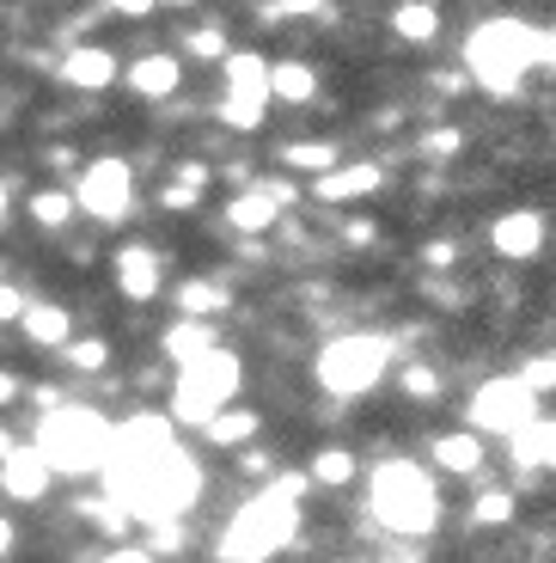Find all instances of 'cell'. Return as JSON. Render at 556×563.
<instances>
[{
    "instance_id": "cell-1",
    "label": "cell",
    "mask_w": 556,
    "mask_h": 563,
    "mask_svg": "<svg viewBox=\"0 0 556 563\" xmlns=\"http://www.w3.org/2000/svg\"><path fill=\"white\" fill-rule=\"evenodd\" d=\"M98 478H104V496L141 527L184 521L202 503V460L178 441L171 410H135L129 422H116L111 460Z\"/></svg>"
},
{
    "instance_id": "cell-2",
    "label": "cell",
    "mask_w": 556,
    "mask_h": 563,
    "mask_svg": "<svg viewBox=\"0 0 556 563\" xmlns=\"http://www.w3.org/2000/svg\"><path fill=\"white\" fill-rule=\"evenodd\" d=\"M307 490H312L307 472H276V478H269L264 490L226 521L214 558L221 563H269V558H281V551L293 545V533H300V503H307Z\"/></svg>"
},
{
    "instance_id": "cell-3",
    "label": "cell",
    "mask_w": 556,
    "mask_h": 563,
    "mask_svg": "<svg viewBox=\"0 0 556 563\" xmlns=\"http://www.w3.org/2000/svg\"><path fill=\"white\" fill-rule=\"evenodd\" d=\"M532 68H544V31L526 19H483L465 37V74L471 86H483L489 99H514L520 86L532 80Z\"/></svg>"
},
{
    "instance_id": "cell-4",
    "label": "cell",
    "mask_w": 556,
    "mask_h": 563,
    "mask_svg": "<svg viewBox=\"0 0 556 563\" xmlns=\"http://www.w3.org/2000/svg\"><path fill=\"white\" fill-rule=\"evenodd\" d=\"M367 515L391 539H429L441 527V484L416 460H386L367 478Z\"/></svg>"
},
{
    "instance_id": "cell-5",
    "label": "cell",
    "mask_w": 556,
    "mask_h": 563,
    "mask_svg": "<svg viewBox=\"0 0 556 563\" xmlns=\"http://www.w3.org/2000/svg\"><path fill=\"white\" fill-rule=\"evenodd\" d=\"M111 441H116V422L104 417V410L62 398V405L43 410L37 441H31V448L49 460V472H56V478H80V472H104Z\"/></svg>"
},
{
    "instance_id": "cell-6",
    "label": "cell",
    "mask_w": 556,
    "mask_h": 563,
    "mask_svg": "<svg viewBox=\"0 0 556 563\" xmlns=\"http://www.w3.org/2000/svg\"><path fill=\"white\" fill-rule=\"evenodd\" d=\"M238 386H245V362H238L233 350H221V343H214L209 355H196V362L178 367V386H171V405L166 410H171V422L209 429V422L238 398Z\"/></svg>"
},
{
    "instance_id": "cell-7",
    "label": "cell",
    "mask_w": 556,
    "mask_h": 563,
    "mask_svg": "<svg viewBox=\"0 0 556 563\" xmlns=\"http://www.w3.org/2000/svg\"><path fill=\"white\" fill-rule=\"evenodd\" d=\"M391 362H398L391 338H379V331H343V338H331L319 350L312 374H319V386L331 398H367V393H379Z\"/></svg>"
},
{
    "instance_id": "cell-8",
    "label": "cell",
    "mask_w": 556,
    "mask_h": 563,
    "mask_svg": "<svg viewBox=\"0 0 556 563\" xmlns=\"http://www.w3.org/2000/svg\"><path fill=\"white\" fill-rule=\"evenodd\" d=\"M538 417V393L526 386V374H489L483 386L471 393V405H465V429H477V435H496V441H514L526 422Z\"/></svg>"
},
{
    "instance_id": "cell-9",
    "label": "cell",
    "mask_w": 556,
    "mask_h": 563,
    "mask_svg": "<svg viewBox=\"0 0 556 563\" xmlns=\"http://www.w3.org/2000/svg\"><path fill=\"white\" fill-rule=\"evenodd\" d=\"M74 202H80V214H92V221L116 227L129 221V209H135V172H129V159H86L80 178H74Z\"/></svg>"
},
{
    "instance_id": "cell-10",
    "label": "cell",
    "mask_w": 556,
    "mask_h": 563,
    "mask_svg": "<svg viewBox=\"0 0 556 563\" xmlns=\"http://www.w3.org/2000/svg\"><path fill=\"white\" fill-rule=\"evenodd\" d=\"M221 74H226L221 123H233V129H264V111H269V62L257 56V49H226Z\"/></svg>"
},
{
    "instance_id": "cell-11",
    "label": "cell",
    "mask_w": 556,
    "mask_h": 563,
    "mask_svg": "<svg viewBox=\"0 0 556 563\" xmlns=\"http://www.w3.org/2000/svg\"><path fill=\"white\" fill-rule=\"evenodd\" d=\"M544 214L538 209H501L496 227H489V245H496V257H508V264H532V257L544 252Z\"/></svg>"
},
{
    "instance_id": "cell-12",
    "label": "cell",
    "mask_w": 556,
    "mask_h": 563,
    "mask_svg": "<svg viewBox=\"0 0 556 563\" xmlns=\"http://www.w3.org/2000/svg\"><path fill=\"white\" fill-rule=\"evenodd\" d=\"M288 202H293L288 184H251V190H238V197L226 202V227H233V233H269Z\"/></svg>"
},
{
    "instance_id": "cell-13",
    "label": "cell",
    "mask_w": 556,
    "mask_h": 563,
    "mask_svg": "<svg viewBox=\"0 0 556 563\" xmlns=\"http://www.w3.org/2000/svg\"><path fill=\"white\" fill-rule=\"evenodd\" d=\"M374 190H386V166L379 159H355V166H331L324 178H312V197L319 202H362L374 197Z\"/></svg>"
},
{
    "instance_id": "cell-14",
    "label": "cell",
    "mask_w": 556,
    "mask_h": 563,
    "mask_svg": "<svg viewBox=\"0 0 556 563\" xmlns=\"http://www.w3.org/2000/svg\"><path fill=\"white\" fill-rule=\"evenodd\" d=\"M111 269H116V295L135 300V307H147V300L159 295V282H166V269H159V252H154V245H123Z\"/></svg>"
},
{
    "instance_id": "cell-15",
    "label": "cell",
    "mask_w": 556,
    "mask_h": 563,
    "mask_svg": "<svg viewBox=\"0 0 556 563\" xmlns=\"http://www.w3.org/2000/svg\"><path fill=\"white\" fill-rule=\"evenodd\" d=\"M49 460H43L37 448H13L7 460H0V490L13 496V503H43L49 496Z\"/></svg>"
},
{
    "instance_id": "cell-16",
    "label": "cell",
    "mask_w": 556,
    "mask_h": 563,
    "mask_svg": "<svg viewBox=\"0 0 556 563\" xmlns=\"http://www.w3.org/2000/svg\"><path fill=\"white\" fill-rule=\"evenodd\" d=\"M56 74L74 86V92H104L111 80H123V62H116L111 49H98V43H80V49H68V56H62Z\"/></svg>"
},
{
    "instance_id": "cell-17",
    "label": "cell",
    "mask_w": 556,
    "mask_h": 563,
    "mask_svg": "<svg viewBox=\"0 0 556 563\" xmlns=\"http://www.w3.org/2000/svg\"><path fill=\"white\" fill-rule=\"evenodd\" d=\"M123 86L135 99H171L184 86V62L178 56H141L135 68H123Z\"/></svg>"
},
{
    "instance_id": "cell-18",
    "label": "cell",
    "mask_w": 556,
    "mask_h": 563,
    "mask_svg": "<svg viewBox=\"0 0 556 563\" xmlns=\"http://www.w3.org/2000/svg\"><path fill=\"white\" fill-rule=\"evenodd\" d=\"M429 460L441 465V472H453V478H471V472H483V435L477 429H453V435H441L429 448Z\"/></svg>"
},
{
    "instance_id": "cell-19",
    "label": "cell",
    "mask_w": 556,
    "mask_h": 563,
    "mask_svg": "<svg viewBox=\"0 0 556 563\" xmlns=\"http://www.w3.org/2000/svg\"><path fill=\"white\" fill-rule=\"evenodd\" d=\"M508 448H514L520 472H556V417H532Z\"/></svg>"
},
{
    "instance_id": "cell-20",
    "label": "cell",
    "mask_w": 556,
    "mask_h": 563,
    "mask_svg": "<svg viewBox=\"0 0 556 563\" xmlns=\"http://www.w3.org/2000/svg\"><path fill=\"white\" fill-rule=\"evenodd\" d=\"M214 343H221V338H214V324L209 319H184V312L159 331V350H166V362H178V367L196 362V355H209Z\"/></svg>"
},
{
    "instance_id": "cell-21",
    "label": "cell",
    "mask_w": 556,
    "mask_h": 563,
    "mask_svg": "<svg viewBox=\"0 0 556 563\" xmlns=\"http://www.w3.org/2000/svg\"><path fill=\"white\" fill-rule=\"evenodd\" d=\"M178 312L184 319H214V312H226L233 307V288L226 282H214V276H190V282H178Z\"/></svg>"
},
{
    "instance_id": "cell-22",
    "label": "cell",
    "mask_w": 556,
    "mask_h": 563,
    "mask_svg": "<svg viewBox=\"0 0 556 563\" xmlns=\"http://www.w3.org/2000/svg\"><path fill=\"white\" fill-rule=\"evenodd\" d=\"M25 338L37 343V350H62V343L74 338V312L56 307V300H37V307H25Z\"/></svg>"
},
{
    "instance_id": "cell-23",
    "label": "cell",
    "mask_w": 556,
    "mask_h": 563,
    "mask_svg": "<svg viewBox=\"0 0 556 563\" xmlns=\"http://www.w3.org/2000/svg\"><path fill=\"white\" fill-rule=\"evenodd\" d=\"M269 99L312 104V99H319V74H312L307 62H269Z\"/></svg>"
},
{
    "instance_id": "cell-24",
    "label": "cell",
    "mask_w": 556,
    "mask_h": 563,
    "mask_svg": "<svg viewBox=\"0 0 556 563\" xmlns=\"http://www.w3.org/2000/svg\"><path fill=\"white\" fill-rule=\"evenodd\" d=\"M391 31H398L403 43H434L441 37V7H434V0H403L398 13H391Z\"/></svg>"
},
{
    "instance_id": "cell-25",
    "label": "cell",
    "mask_w": 556,
    "mask_h": 563,
    "mask_svg": "<svg viewBox=\"0 0 556 563\" xmlns=\"http://www.w3.org/2000/svg\"><path fill=\"white\" fill-rule=\"evenodd\" d=\"M257 429H264V417H257V410L226 405L221 417L209 422V441H214V448H251V441H257Z\"/></svg>"
},
{
    "instance_id": "cell-26",
    "label": "cell",
    "mask_w": 556,
    "mask_h": 563,
    "mask_svg": "<svg viewBox=\"0 0 556 563\" xmlns=\"http://www.w3.org/2000/svg\"><path fill=\"white\" fill-rule=\"evenodd\" d=\"M281 166L307 172V178H324L331 166H343V154H336V141H288L281 147Z\"/></svg>"
},
{
    "instance_id": "cell-27",
    "label": "cell",
    "mask_w": 556,
    "mask_h": 563,
    "mask_svg": "<svg viewBox=\"0 0 556 563\" xmlns=\"http://www.w3.org/2000/svg\"><path fill=\"white\" fill-rule=\"evenodd\" d=\"M307 478L319 484V490H343V484L355 478V453L348 448H319L312 465H307Z\"/></svg>"
},
{
    "instance_id": "cell-28",
    "label": "cell",
    "mask_w": 556,
    "mask_h": 563,
    "mask_svg": "<svg viewBox=\"0 0 556 563\" xmlns=\"http://www.w3.org/2000/svg\"><path fill=\"white\" fill-rule=\"evenodd\" d=\"M74 209H80L74 190H37V197H31V221L49 227V233H62V227L74 221Z\"/></svg>"
},
{
    "instance_id": "cell-29",
    "label": "cell",
    "mask_w": 556,
    "mask_h": 563,
    "mask_svg": "<svg viewBox=\"0 0 556 563\" xmlns=\"http://www.w3.org/2000/svg\"><path fill=\"white\" fill-rule=\"evenodd\" d=\"M62 362H68L74 374H98V367L111 362V343L104 338H68L62 343Z\"/></svg>"
},
{
    "instance_id": "cell-30",
    "label": "cell",
    "mask_w": 556,
    "mask_h": 563,
    "mask_svg": "<svg viewBox=\"0 0 556 563\" xmlns=\"http://www.w3.org/2000/svg\"><path fill=\"white\" fill-rule=\"evenodd\" d=\"M514 521V496L508 490H483L471 503V527H508Z\"/></svg>"
},
{
    "instance_id": "cell-31",
    "label": "cell",
    "mask_w": 556,
    "mask_h": 563,
    "mask_svg": "<svg viewBox=\"0 0 556 563\" xmlns=\"http://www.w3.org/2000/svg\"><path fill=\"white\" fill-rule=\"evenodd\" d=\"M202 184H209V172H202V166H178V178L166 184V209H196Z\"/></svg>"
},
{
    "instance_id": "cell-32",
    "label": "cell",
    "mask_w": 556,
    "mask_h": 563,
    "mask_svg": "<svg viewBox=\"0 0 556 563\" xmlns=\"http://www.w3.org/2000/svg\"><path fill=\"white\" fill-rule=\"evenodd\" d=\"M184 56H196V62H226V37H221L214 25H202V31H190Z\"/></svg>"
},
{
    "instance_id": "cell-33",
    "label": "cell",
    "mask_w": 556,
    "mask_h": 563,
    "mask_svg": "<svg viewBox=\"0 0 556 563\" xmlns=\"http://www.w3.org/2000/svg\"><path fill=\"white\" fill-rule=\"evenodd\" d=\"M403 393L429 398V405H434V398H441V374H434V367H422V362H410V367H403Z\"/></svg>"
},
{
    "instance_id": "cell-34",
    "label": "cell",
    "mask_w": 556,
    "mask_h": 563,
    "mask_svg": "<svg viewBox=\"0 0 556 563\" xmlns=\"http://www.w3.org/2000/svg\"><path fill=\"white\" fill-rule=\"evenodd\" d=\"M324 13V0H269L264 19L269 25H281V19H319Z\"/></svg>"
},
{
    "instance_id": "cell-35",
    "label": "cell",
    "mask_w": 556,
    "mask_h": 563,
    "mask_svg": "<svg viewBox=\"0 0 556 563\" xmlns=\"http://www.w3.org/2000/svg\"><path fill=\"white\" fill-rule=\"evenodd\" d=\"M520 374H526V386H532V393H556V355H532V362L526 367H520Z\"/></svg>"
},
{
    "instance_id": "cell-36",
    "label": "cell",
    "mask_w": 556,
    "mask_h": 563,
    "mask_svg": "<svg viewBox=\"0 0 556 563\" xmlns=\"http://www.w3.org/2000/svg\"><path fill=\"white\" fill-rule=\"evenodd\" d=\"M25 307H31V300L19 295L13 282H0V324H19V319H25Z\"/></svg>"
},
{
    "instance_id": "cell-37",
    "label": "cell",
    "mask_w": 556,
    "mask_h": 563,
    "mask_svg": "<svg viewBox=\"0 0 556 563\" xmlns=\"http://www.w3.org/2000/svg\"><path fill=\"white\" fill-rule=\"evenodd\" d=\"M159 0H104V13H116V19H147Z\"/></svg>"
},
{
    "instance_id": "cell-38",
    "label": "cell",
    "mask_w": 556,
    "mask_h": 563,
    "mask_svg": "<svg viewBox=\"0 0 556 563\" xmlns=\"http://www.w3.org/2000/svg\"><path fill=\"white\" fill-rule=\"evenodd\" d=\"M422 154H429V159H446V154H459V135H453V129H441V135H429V141H422Z\"/></svg>"
},
{
    "instance_id": "cell-39",
    "label": "cell",
    "mask_w": 556,
    "mask_h": 563,
    "mask_svg": "<svg viewBox=\"0 0 556 563\" xmlns=\"http://www.w3.org/2000/svg\"><path fill=\"white\" fill-rule=\"evenodd\" d=\"M98 563H159V558H154L147 545H116V551H104Z\"/></svg>"
},
{
    "instance_id": "cell-40",
    "label": "cell",
    "mask_w": 556,
    "mask_h": 563,
    "mask_svg": "<svg viewBox=\"0 0 556 563\" xmlns=\"http://www.w3.org/2000/svg\"><path fill=\"white\" fill-rule=\"evenodd\" d=\"M13 398H19V380H13V374H7V367H0V410L13 405Z\"/></svg>"
},
{
    "instance_id": "cell-41",
    "label": "cell",
    "mask_w": 556,
    "mask_h": 563,
    "mask_svg": "<svg viewBox=\"0 0 556 563\" xmlns=\"http://www.w3.org/2000/svg\"><path fill=\"white\" fill-rule=\"evenodd\" d=\"M19 545V533H13V521H7V515H0V558H7V551Z\"/></svg>"
},
{
    "instance_id": "cell-42",
    "label": "cell",
    "mask_w": 556,
    "mask_h": 563,
    "mask_svg": "<svg viewBox=\"0 0 556 563\" xmlns=\"http://www.w3.org/2000/svg\"><path fill=\"white\" fill-rule=\"evenodd\" d=\"M7 214H13V184L0 178V227H7Z\"/></svg>"
},
{
    "instance_id": "cell-43",
    "label": "cell",
    "mask_w": 556,
    "mask_h": 563,
    "mask_svg": "<svg viewBox=\"0 0 556 563\" xmlns=\"http://www.w3.org/2000/svg\"><path fill=\"white\" fill-rule=\"evenodd\" d=\"M13 448H19V441L7 435V422H0V460H7V453H13Z\"/></svg>"
},
{
    "instance_id": "cell-44",
    "label": "cell",
    "mask_w": 556,
    "mask_h": 563,
    "mask_svg": "<svg viewBox=\"0 0 556 563\" xmlns=\"http://www.w3.org/2000/svg\"><path fill=\"white\" fill-rule=\"evenodd\" d=\"M159 7H196V0H159Z\"/></svg>"
}]
</instances>
